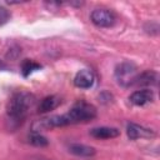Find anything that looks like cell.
<instances>
[{
    "mask_svg": "<svg viewBox=\"0 0 160 160\" xmlns=\"http://www.w3.org/2000/svg\"><path fill=\"white\" fill-rule=\"evenodd\" d=\"M90 135L96 139H112L120 135V130L116 128H109V126H100L94 128L90 130Z\"/></svg>",
    "mask_w": 160,
    "mask_h": 160,
    "instance_id": "9",
    "label": "cell"
},
{
    "mask_svg": "<svg viewBox=\"0 0 160 160\" xmlns=\"http://www.w3.org/2000/svg\"><path fill=\"white\" fill-rule=\"evenodd\" d=\"M126 134H128V138L130 140H136V139H140V138H152L155 135V132L151 129L144 128V126L134 124V122L128 124Z\"/></svg>",
    "mask_w": 160,
    "mask_h": 160,
    "instance_id": "5",
    "label": "cell"
},
{
    "mask_svg": "<svg viewBox=\"0 0 160 160\" xmlns=\"http://www.w3.org/2000/svg\"><path fill=\"white\" fill-rule=\"evenodd\" d=\"M94 81H95V76L92 71L88 69H82L78 71L74 78V84L79 89H90L94 85Z\"/></svg>",
    "mask_w": 160,
    "mask_h": 160,
    "instance_id": "6",
    "label": "cell"
},
{
    "mask_svg": "<svg viewBox=\"0 0 160 160\" xmlns=\"http://www.w3.org/2000/svg\"><path fill=\"white\" fill-rule=\"evenodd\" d=\"M34 101V95L28 91H18L10 98L6 105V115L10 124H14V128L22 124Z\"/></svg>",
    "mask_w": 160,
    "mask_h": 160,
    "instance_id": "2",
    "label": "cell"
},
{
    "mask_svg": "<svg viewBox=\"0 0 160 160\" xmlns=\"http://www.w3.org/2000/svg\"><path fill=\"white\" fill-rule=\"evenodd\" d=\"M129 100L135 106H144L145 104L151 102L154 100V91L150 89L136 90L129 96Z\"/></svg>",
    "mask_w": 160,
    "mask_h": 160,
    "instance_id": "7",
    "label": "cell"
},
{
    "mask_svg": "<svg viewBox=\"0 0 160 160\" xmlns=\"http://www.w3.org/2000/svg\"><path fill=\"white\" fill-rule=\"evenodd\" d=\"M60 102H61V100H60L56 95L46 96V98H44V99L40 101V104H39V106H38V111H39V112H49V111L56 109V108L60 105Z\"/></svg>",
    "mask_w": 160,
    "mask_h": 160,
    "instance_id": "10",
    "label": "cell"
},
{
    "mask_svg": "<svg viewBox=\"0 0 160 160\" xmlns=\"http://www.w3.org/2000/svg\"><path fill=\"white\" fill-rule=\"evenodd\" d=\"M95 116H96V109L91 104L85 101H79L66 114L44 119L39 122V125L40 128H45V129L58 128V126L79 124V122H86L92 120Z\"/></svg>",
    "mask_w": 160,
    "mask_h": 160,
    "instance_id": "1",
    "label": "cell"
},
{
    "mask_svg": "<svg viewBox=\"0 0 160 160\" xmlns=\"http://www.w3.org/2000/svg\"><path fill=\"white\" fill-rule=\"evenodd\" d=\"M40 69H41V65L40 64H38V62H35L32 60H29V59H25L24 62H22V65H21V72H22V75L25 78L29 76L30 74H32L34 71L40 70Z\"/></svg>",
    "mask_w": 160,
    "mask_h": 160,
    "instance_id": "12",
    "label": "cell"
},
{
    "mask_svg": "<svg viewBox=\"0 0 160 160\" xmlns=\"http://www.w3.org/2000/svg\"><path fill=\"white\" fill-rule=\"evenodd\" d=\"M9 18H10L9 11L4 6H0V25L4 24V22H6L9 20Z\"/></svg>",
    "mask_w": 160,
    "mask_h": 160,
    "instance_id": "14",
    "label": "cell"
},
{
    "mask_svg": "<svg viewBox=\"0 0 160 160\" xmlns=\"http://www.w3.org/2000/svg\"><path fill=\"white\" fill-rule=\"evenodd\" d=\"M158 82V75L156 72L151 71V70H146L141 74H136L132 85H138V86H151L155 85Z\"/></svg>",
    "mask_w": 160,
    "mask_h": 160,
    "instance_id": "8",
    "label": "cell"
},
{
    "mask_svg": "<svg viewBox=\"0 0 160 160\" xmlns=\"http://www.w3.org/2000/svg\"><path fill=\"white\" fill-rule=\"evenodd\" d=\"M69 151L76 156H81V158H89V156L95 155V149L92 146L84 145V144H71L69 146Z\"/></svg>",
    "mask_w": 160,
    "mask_h": 160,
    "instance_id": "11",
    "label": "cell"
},
{
    "mask_svg": "<svg viewBox=\"0 0 160 160\" xmlns=\"http://www.w3.org/2000/svg\"><path fill=\"white\" fill-rule=\"evenodd\" d=\"M29 142L30 144H32V145H35V146H46L48 144H49V141H48V139L45 138V136H42V135H40L39 132H36V131H34V132H31L30 135H29Z\"/></svg>",
    "mask_w": 160,
    "mask_h": 160,
    "instance_id": "13",
    "label": "cell"
},
{
    "mask_svg": "<svg viewBox=\"0 0 160 160\" xmlns=\"http://www.w3.org/2000/svg\"><path fill=\"white\" fill-rule=\"evenodd\" d=\"M136 74V68L131 62H121L115 68V78L118 80V84L124 88L132 86Z\"/></svg>",
    "mask_w": 160,
    "mask_h": 160,
    "instance_id": "3",
    "label": "cell"
},
{
    "mask_svg": "<svg viewBox=\"0 0 160 160\" xmlns=\"http://www.w3.org/2000/svg\"><path fill=\"white\" fill-rule=\"evenodd\" d=\"M90 19L94 25L99 28H110L115 24V15L112 11L104 9V8H96L91 11Z\"/></svg>",
    "mask_w": 160,
    "mask_h": 160,
    "instance_id": "4",
    "label": "cell"
}]
</instances>
